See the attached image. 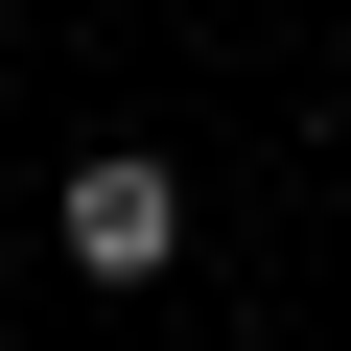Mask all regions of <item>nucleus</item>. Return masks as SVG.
Wrapping results in <instances>:
<instances>
[{
    "label": "nucleus",
    "mask_w": 351,
    "mask_h": 351,
    "mask_svg": "<svg viewBox=\"0 0 351 351\" xmlns=\"http://www.w3.org/2000/svg\"><path fill=\"white\" fill-rule=\"evenodd\" d=\"M47 258H71V281H164V258H188V164H141V141H94L71 188H47Z\"/></svg>",
    "instance_id": "f257e3e1"
}]
</instances>
